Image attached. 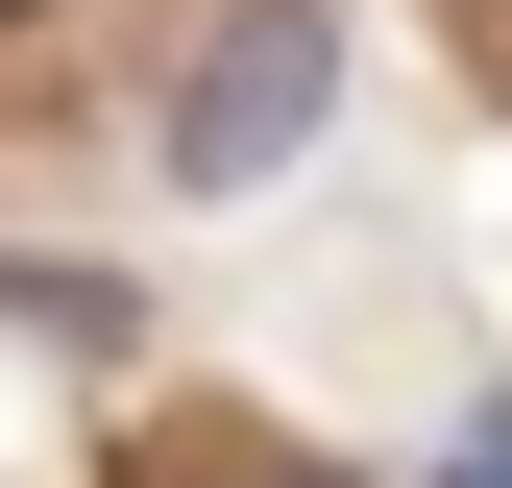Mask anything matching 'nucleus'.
<instances>
[{"mask_svg": "<svg viewBox=\"0 0 512 488\" xmlns=\"http://www.w3.org/2000/svg\"><path fill=\"white\" fill-rule=\"evenodd\" d=\"M317 98H342V0H244L196 74H171V196H269L317 147Z\"/></svg>", "mask_w": 512, "mask_h": 488, "instance_id": "1", "label": "nucleus"}, {"mask_svg": "<svg viewBox=\"0 0 512 488\" xmlns=\"http://www.w3.org/2000/svg\"><path fill=\"white\" fill-rule=\"evenodd\" d=\"M269 488H293V464H269Z\"/></svg>", "mask_w": 512, "mask_h": 488, "instance_id": "3", "label": "nucleus"}, {"mask_svg": "<svg viewBox=\"0 0 512 488\" xmlns=\"http://www.w3.org/2000/svg\"><path fill=\"white\" fill-rule=\"evenodd\" d=\"M439 488H512V391H488V415H464V440H439Z\"/></svg>", "mask_w": 512, "mask_h": 488, "instance_id": "2", "label": "nucleus"}]
</instances>
